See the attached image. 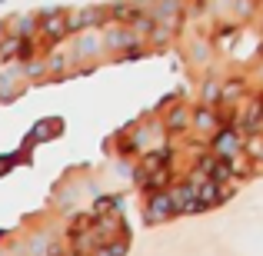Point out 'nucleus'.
<instances>
[{"instance_id": "20e7f679", "label": "nucleus", "mask_w": 263, "mask_h": 256, "mask_svg": "<svg viewBox=\"0 0 263 256\" xmlns=\"http://www.w3.org/2000/svg\"><path fill=\"white\" fill-rule=\"evenodd\" d=\"M97 256H123V243H110V246H100Z\"/></svg>"}, {"instance_id": "f257e3e1", "label": "nucleus", "mask_w": 263, "mask_h": 256, "mask_svg": "<svg viewBox=\"0 0 263 256\" xmlns=\"http://www.w3.org/2000/svg\"><path fill=\"white\" fill-rule=\"evenodd\" d=\"M237 150H240V136L233 133V130H223V133L217 136V143H213V156H220V160H230Z\"/></svg>"}, {"instance_id": "f03ea898", "label": "nucleus", "mask_w": 263, "mask_h": 256, "mask_svg": "<svg viewBox=\"0 0 263 256\" xmlns=\"http://www.w3.org/2000/svg\"><path fill=\"white\" fill-rule=\"evenodd\" d=\"M147 216H150V220H167V216H177V213H174V203H170L167 193H157V196L150 200Z\"/></svg>"}, {"instance_id": "39448f33", "label": "nucleus", "mask_w": 263, "mask_h": 256, "mask_svg": "<svg viewBox=\"0 0 263 256\" xmlns=\"http://www.w3.org/2000/svg\"><path fill=\"white\" fill-rule=\"evenodd\" d=\"M180 123H186V113H180V110H177V113L170 116V127H180Z\"/></svg>"}, {"instance_id": "7ed1b4c3", "label": "nucleus", "mask_w": 263, "mask_h": 256, "mask_svg": "<svg viewBox=\"0 0 263 256\" xmlns=\"http://www.w3.org/2000/svg\"><path fill=\"white\" fill-rule=\"evenodd\" d=\"M64 33H67V13L57 10L53 17L44 20V37H47V40H60Z\"/></svg>"}]
</instances>
